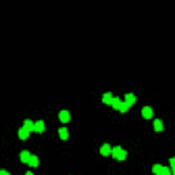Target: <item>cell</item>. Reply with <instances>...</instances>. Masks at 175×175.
Returning <instances> with one entry per match:
<instances>
[{"label": "cell", "instance_id": "obj_1", "mask_svg": "<svg viewBox=\"0 0 175 175\" xmlns=\"http://www.w3.org/2000/svg\"><path fill=\"white\" fill-rule=\"evenodd\" d=\"M111 155L116 160H125L126 156H127V152L125 149H122L121 147H115V148H111Z\"/></svg>", "mask_w": 175, "mask_h": 175}, {"label": "cell", "instance_id": "obj_2", "mask_svg": "<svg viewBox=\"0 0 175 175\" xmlns=\"http://www.w3.org/2000/svg\"><path fill=\"white\" fill-rule=\"evenodd\" d=\"M59 119H60V122H63V123H67V122H70V119H71V115H70L68 111L63 110L59 112Z\"/></svg>", "mask_w": 175, "mask_h": 175}, {"label": "cell", "instance_id": "obj_3", "mask_svg": "<svg viewBox=\"0 0 175 175\" xmlns=\"http://www.w3.org/2000/svg\"><path fill=\"white\" fill-rule=\"evenodd\" d=\"M141 112H142V116L145 119H150L152 116H153V110H152L150 107H144Z\"/></svg>", "mask_w": 175, "mask_h": 175}, {"label": "cell", "instance_id": "obj_4", "mask_svg": "<svg viewBox=\"0 0 175 175\" xmlns=\"http://www.w3.org/2000/svg\"><path fill=\"white\" fill-rule=\"evenodd\" d=\"M125 99H126V100H125V103L127 104L129 107H130V105H133V104H134V103H136V101H137L136 96H134L133 93H127V94H126V96H125Z\"/></svg>", "mask_w": 175, "mask_h": 175}, {"label": "cell", "instance_id": "obj_5", "mask_svg": "<svg viewBox=\"0 0 175 175\" xmlns=\"http://www.w3.org/2000/svg\"><path fill=\"white\" fill-rule=\"evenodd\" d=\"M44 130H45V125H44L43 121H37L36 123H34V131L36 133H43Z\"/></svg>", "mask_w": 175, "mask_h": 175}, {"label": "cell", "instance_id": "obj_6", "mask_svg": "<svg viewBox=\"0 0 175 175\" xmlns=\"http://www.w3.org/2000/svg\"><path fill=\"white\" fill-rule=\"evenodd\" d=\"M23 129L28 130L29 133H30V131H34V123H33L30 119H26V121L23 122Z\"/></svg>", "mask_w": 175, "mask_h": 175}, {"label": "cell", "instance_id": "obj_7", "mask_svg": "<svg viewBox=\"0 0 175 175\" xmlns=\"http://www.w3.org/2000/svg\"><path fill=\"white\" fill-rule=\"evenodd\" d=\"M112 99H114V96H112V93L111 92H107L103 94V103L104 104H108V105H111V103H112Z\"/></svg>", "mask_w": 175, "mask_h": 175}, {"label": "cell", "instance_id": "obj_8", "mask_svg": "<svg viewBox=\"0 0 175 175\" xmlns=\"http://www.w3.org/2000/svg\"><path fill=\"white\" fill-rule=\"evenodd\" d=\"M19 157H21V161H22V163L28 164L29 159H30V153H29V150H22L21 155H19Z\"/></svg>", "mask_w": 175, "mask_h": 175}, {"label": "cell", "instance_id": "obj_9", "mask_svg": "<svg viewBox=\"0 0 175 175\" xmlns=\"http://www.w3.org/2000/svg\"><path fill=\"white\" fill-rule=\"evenodd\" d=\"M100 153L103 155V156H108V155H111V147H110V144H104L103 147L100 148Z\"/></svg>", "mask_w": 175, "mask_h": 175}, {"label": "cell", "instance_id": "obj_10", "mask_svg": "<svg viewBox=\"0 0 175 175\" xmlns=\"http://www.w3.org/2000/svg\"><path fill=\"white\" fill-rule=\"evenodd\" d=\"M28 164L30 166V167H37V166H38V157L34 156V155H30V159H29Z\"/></svg>", "mask_w": 175, "mask_h": 175}, {"label": "cell", "instance_id": "obj_11", "mask_svg": "<svg viewBox=\"0 0 175 175\" xmlns=\"http://www.w3.org/2000/svg\"><path fill=\"white\" fill-rule=\"evenodd\" d=\"M153 127H155V131L160 133L161 130H163V122H161L160 119H156V121H153Z\"/></svg>", "mask_w": 175, "mask_h": 175}, {"label": "cell", "instance_id": "obj_12", "mask_svg": "<svg viewBox=\"0 0 175 175\" xmlns=\"http://www.w3.org/2000/svg\"><path fill=\"white\" fill-rule=\"evenodd\" d=\"M18 137L21 139H28L29 138V131L28 130H25L23 127H21V129L18 130Z\"/></svg>", "mask_w": 175, "mask_h": 175}, {"label": "cell", "instance_id": "obj_13", "mask_svg": "<svg viewBox=\"0 0 175 175\" xmlns=\"http://www.w3.org/2000/svg\"><path fill=\"white\" fill-rule=\"evenodd\" d=\"M59 136H60L62 139H67L68 138V130L66 127H60L59 129Z\"/></svg>", "mask_w": 175, "mask_h": 175}, {"label": "cell", "instance_id": "obj_14", "mask_svg": "<svg viewBox=\"0 0 175 175\" xmlns=\"http://www.w3.org/2000/svg\"><path fill=\"white\" fill-rule=\"evenodd\" d=\"M121 99H119V97H114V99H112V103H111V105H112V108H114V110H119V105H121Z\"/></svg>", "mask_w": 175, "mask_h": 175}, {"label": "cell", "instance_id": "obj_15", "mask_svg": "<svg viewBox=\"0 0 175 175\" xmlns=\"http://www.w3.org/2000/svg\"><path fill=\"white\" fill-rule=\"evenodd\" d=\"M127 110H129V105H127L125 101H122L121 105H119V110L118 111H121V112H123V114H125V112H127Z\"/></svg>", "mask_w": 175, "mask_h": 175}, {"label": "cell", "instance_id": "obj_16", "mask_svg": "<svg viewBox=\"0 0 175 175\" xmlns=\"http://www.w3.org/2000/svg\"><path fill=\"white\" fill-rule=\"evenodd\" d=\"M161 168H163V166H160V164H155V166H153V168H152V171H153V174H155V175H159V174H160V171H161Z\"/></svg>", "mask_w": 175, "mask_h": 175}, {"label": "cell", "instance_id": "obj_17", "mask_svg": "<svg viewBox=\"0 0 175 175\" xmlns=\"http://www.w3.org/2000/svg\"><path fill=\"white\" fill-rule=\"evenodd\" d=\"M159 175H172V172H171V170H170V168L163 167V168H161V171H160V174H159Z\"/></svg>", "mask_w": 175, "mask_h": 175}, {"label": "cell", "instance_id": "obj_18", "mask_svg": "<svg viewBox=\"0 0 175 175\" xmlns=\"http://www.w3.org/2000/svg\"><path fill=\"white\" fill-rule=\"evenodd\" d=\"M0 175H10V174H8V171H6V170H0Z\"/></svg>", "mask_w": 175, "mask_h": 175}, {"label": "cell", "instance_id": "obj_19", "mask_svg": "<svg viewBox=\"0 0 175 175\" xmlns=\"http://www.w3.org/2000/svg\"><path fill=\"white\" fill-rule=\"evenodd\" d=\"M25 175H33V172H30V171H28V172H26V174Z\"/></svg>", "mask_w": 175, "mask_h": 175}]
</instances>
